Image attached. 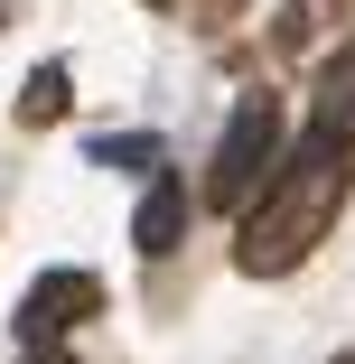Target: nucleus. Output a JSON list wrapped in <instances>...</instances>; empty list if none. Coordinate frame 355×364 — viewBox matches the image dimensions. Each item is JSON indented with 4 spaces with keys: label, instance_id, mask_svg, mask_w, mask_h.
<instances>
[{
    "label": "nucleus",
    "instance_id": "1",
    "mask_svg": "<svg viewBox=\"0 0 355 364\" xmlns=\"http://www.w3.org/2000/svg\"><path fill=\"white\" fill-rule=\"evenodd\" d=\"M346 187H355V159H346V140L309 131V140H300V159H280V178L262 187V205H243L234 262H243L253 280H280V271H300V262L327 243V225H337Z\"/></svg>",
    "mask_w": 355,
    "mask_h": 364
},
{
    "label": "nucleus",
    "instance_id": "2",
    "mask_svg": "<svg viewBox=\"0 0 355 364\" xmlns=\"http://www.w3.org/2000/svg\"><path fill=\"white\" fill-rule=\"evenodd\" d=\"M280 178V94H243L234 103V122H225V140H216V168H206V205H225V215H243L253 205V187H271Z\"/></svg>",
    "mask_w": 355,
    "mask_h": 364
},
{
    "label": "nucleus",
    "instance_id": "3",
    "mask_svg": "<svg viewBox=\"0 0 355 364\" xmlns=\"http://www.w3.org/2000/svg\"><path fill=\"white\" fill-rule=\"evenodd\" d=\"M103 309V280L94 271H47V280H28V299H19V336L38 346V336H65V327H85Z\"/></svg>",
    "mask_w": 355,
    "mask_h": 364
},
{
    "label": "nucleus",
    "instance_id": "4",
    "mask_svg": "<svg viewBox=\"0 0 355 364\" xmlns=\"http://www.w3.org/2000/svg\"><path fill=\"white\" fill-rule=\"evenodd\" d=\"M178 234H187V187L159 168L150 196H140V215H131V243H140V252H178Z\"/></svg>",
    "mask_w": 355,
    "mask_h": 364
},
{
    "label": "nucleus",
    "instance_id": "5",
    "mask_svg": "<svg viewBox=\"0 0 355 364\" xmlns=\"http://www.w3.org/2000/svg\"><path fill=\"white\" fill-rule=\"evenodd\" d=\"M309 131H327V140H355V47L318 75V94H309Z\"/></svg>",
    "mask_w": 355,
    "mask_h": 364
},
{
    "label": "nucleus",
    "instance_id": "6",
    "mask_svg": "<svg viewBox=\"0 0 355 364\" xmlns=\"http://www.w3.org/2000/svg\"><path fill=\"white\" fill-rule=\"evenodd\" d=\"M65 103H75V75H65V65H38V75L19 85V122H28V131L65 122Z\"/></svg>",
    "mask_w": 355,
    "mask_h": 364
},
{
    "label": "nucleus",
    "instance_id": "7",
    "mask_svg": "<svg viewBox=\"0 0 355 364\" xmlns=\"http://www.w3.org/2000/svg\"><path fill=\"white\" fill-rule=\"evenodd\" d=\"M94 159H103V168H131V178H159V140L112 131V140H94Z\"/></svg>",
    "mask_w": 355,
    "mask_h": 364
},
{
    "label": "nucleus",
    "instance_id": "8",
    "mask_svg": "<svg viewBox=\"0 0 355 364\" xmlns=\"http://www.w3.org/2000/svg\"><path fill=\"white\" fill-rule=\"evenodd\" d=\"M28 364H75V355H65L56 336H38V346H28Z\"/></svg>",
    "mask_w": 355,
    "mask_h": 364
},
{
    "label": "nucleus",
    "instance_id": "9",
    "mask_svg": "<svg viewBox=\"0 0 355 364\" xmlns=\"http://www.w3.org/2000/svg\"><path fill=\"white\" fill-rule=\"evenodd\" d=\"M337 364H355V355H337Z\"/></svg>",
    "mask_w": 355,
    "mask_h": 364
}]
</instances>
